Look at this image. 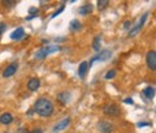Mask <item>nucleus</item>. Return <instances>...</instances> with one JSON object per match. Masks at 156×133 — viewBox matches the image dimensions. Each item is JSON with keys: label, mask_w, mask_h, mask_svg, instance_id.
I'll return each instance as SVG.
<instances>
[{"label": "nucleus", "mask_w": 156, "mask_h": 133, "mask_svg": "<svg viewBox=\"0 0 156 133\" xmlns=\"http://www.w3.org/2000/svg\"><path fill=\"white\" fill-rule=\"evenodd\" d=\"M34 108H35L37 114L39 116H43V117L51 116L52 112H53L52 102L50 99H47V98H39V99H37L35 105H34Z\"/></svg>", "instance_id": "f257e3e1"}, {"label": "nucleus", "mask_w": 156, "mask_h": 133, "mask_svg": "<svg viewBox=\"0 0 156 133\" xmlns=\"http://www.w3.org/2000/svg\"><path fill=\"white\" fill-rule=\"evenodd\" d=\"M60 50V47L58 46H48V47H43L41 48L37 54H35V59H38V60H42V59H44L47 57L52 52H55V51H58Z\"/></svg>", "instance_id": "f03ea898"}, {"label": "nucleus", "mask_w": 156, "mask_h": 133, "mask_svg": "<svg viewBox=\"0 0 156 133\" xmlns=\"http://www.w3.org/2000/svg\"><path fill=\"white\" fill-rule=\"evenodd\" d=\"M148 17V13H144L142 17H140V20H138V22L135 24V25L133 26V29H130V31H129V37H135L136 34H138L140 31V29L143 28L144 25V22H146V20H147Z\"/></svg>", "instance_id": "7ed1b4c3"}, {"label": "nucleus", "mask_w": 156, "mask_h": 133, "mask_svg": "<svg viewBox=\"0 0 156 133\" xmlns=\"http://www.w3.org/2000/svg\"><path fill=\"white\" fill-rule=\"evenodd\" d=\"M103 112H104L105 115H108V116H119L121 114V110H120L119 106H116V105H113V103H111V105L104 106Z\"/></svg>", "instance_id": "20e7f679"}, {"label": "nucleus", "mask_w": 156, "mask_h": 133, "mask_svg": "<svg viewBox=\"0 0 156 133\" xmlns=\"http://www.w3.org/2000/svg\"><path fill=\"white\" fill-rule=\"evenodd\" d=\"M111 56H112V52H111L109 50H103V51H100L96 56H94V57L91 59V61H90V64H89V67H90L94 61H98V60H99V61H105V60H108Z\"/></svg>", "instance_id": "39448f33"}, {"label": "nucleus", "mask_w": 156, "mask_h": 133, "mask_svg": "<svg viewBox=\"0 0 156 133\" xmlns=\"http://www.w3.org/2000/svg\"><path fill=\"white\" fill-rule=\"evenodd\" d=\"M146 60H147V65L151 71H155L156 69V51H150L147 54V57H146Z\"/></svg>", "instance_id": "423d86ee"}, {"label": "nucleus", "mask_w": 156, "mask_h": 133, "mask_svg": "<svg viewBox=\"0 0 156 133\" xmlns=\"http://www.w3.org/2000/svg\"><path fill=\"white\" fill-rule=\"evenodd\" d=\"M17 68H18V64H17V63H12V64H9V65L5 68V69L3 71V76H4V77H12V76L14 75V73H16Z\"/></svg>", "instance_id": "0eeeda50"}, {"label": "nucleus", "mask_w": 156, "mask_h": 133, "mask_svg": "<svg viewBox=\"0 0 156 133\" xmlns=\"http://www.w3.org/2000/svg\"><path fill=\"white\" fill-rule=\"evenodd\" d=\"M69 123H70V117H66V119H64L62 121H60L57 125L53 127V132H60L62 129H65V128L69 125Z\"/></svg>", "instance_id": "6e6552de"}, {"label": "nucleus", "mask_w": 156, "mask_h": 133, "mask_svg": "<svg viewBox=\"0 0 156 133\" xmlns=\"http://www.w3.org/2000/svg\"><path fill=\"white\" fill-rule=\"evenodd\" d=\"M23 35H25V30H23V28H17L16 30L11 34V39H13V41H18V39H21Z\"/></svg>", "instance_id": "1a4fd4ad"}, {"label": "nucleus", "mask_w": 156, "mask_h": 133, "mask_svg": "<svg viewBox=\"0 0 156 133\" xmlns=\"http://www.w3.org/2000/svg\"><path fill=\"white\" fill-rule=\"evenodd\" d=\"M87 71H89V64H87L86 61H82L80 64V68H78V76H80L81 78H85Z\"/></svg>", "instance_id": "9d476101"}, {"label": "nucleus", "mask_w": 156, "mask_h": 133, "mask_svg": "<svg viewBox=\"0 0 156 133\" xmlns=\"http://www.w3.org/2000/svg\"><path fill=\"white\" fill-rule=\"evenodd\" d=\"M39 85H41V81H39L38 78H31V80L27 82V89L31 91H37Z\"/></svg>", "instance_id": "9b49d317"}, {"label": "nucleus", "mask_w": 156, "mask_h": 133, "mask_svg": "<svg viewBox=\"0 0 156 133\" xmlns=\"http://www.w3.org/2000/svg\"><path fill=\"white\" fill-rule=\"evenodd\" d=\"M98 127H99V131L101 133H109L112 131V124H109L108 121H100Z\"/></svg>", "instance_id": "f8f14e48"}, {"label": "nucleus", "mask_w": 156, "mask_h": 133, "mask_svg": "<svg viewBox=\"0 0 156 133\" xmlns=\"http://www.w3.org/2000/svg\"><path fill=\"white\" fill-rule=\"evenodd\" d=\"M13 121V117L11 114H8V112H5V114H3L2 116H0V123L4 125H9Z\"/></svg>", "instance_id": "ddd939ff"}, {"label": "nucleus", "mask_w": 156, "mask_h": 133, "mask_svg": "<svg viewBox=\"0 0 156 133\" xmlns=\"http://www.w3.org/2000/svg\"><path fill=\"white\" fill-rule=\"evenodd\" d=\"M57 99L60 101L61 103H64V105H65V103H68V102L70 101V94H69L68 91L58 93V94H57Z\"/></svg>", "instance_id": "4468645a"}, {"label": "nucleus", "mask_w": 156, "mask_h": 133, "mask_svg": "<svg viewBox=\"0 0 156 133\" xmlns=\"http://www.w3.org/2000/svg\"><path fill=\"white\" fill-rule=\"evenodd\" d=\"M80 14H82V16H87L89 13H91L92 12V6L91 4H85V6H82L81 8H80Z\"/></svg>", "instance_id": "2eb2a0df"}, {"label": "nucleus", "mask_w": 156, "mask_h": 133, "mask_svg": "<svg viewBox=\"0 0 156 133\" xmlns=\"http://www.w3.org/2000/svg\"><path fill=\"white\" fill-rule=\"evenodd\" d=\"M143 95L147 98V99H152V98L155 97V89H154L152 86L146 87L144 90H143Z\"/></svg>", "instance_id": "dca6fc26"}, {"label": "nucleus", "mask_w": 156, "mask_h": 133, "mask_svg": "<svg viewBox=\"0 0 156 133\" xmlns=\"http://www.w3.org/2000/svg\"><path fill=\"white\" fill-rule=\"evenodd\" d=\"M69 28L72 31H78L81 29V22L78 20H72L70 24H69Z\"/></svg>", "instance_id": "f3484780"}, {"label": "nucleus", "mask_w": 156, "mask_h": 133, "mask_svg": "<svg viewBox=\"0 0 156 133\" xmlns=\"http://www.w3.org/2000/svg\"><path fill=\"white\" fill-rule=\"evenodd\" d=\"M100 46H101L100 37H95V38H94V42H92V48H94V50H95L96 52H99Z\"/></svg>", "instance_id": "a211bd4d"}, {"label": "nucleus", "mask_w": 156, "mask_h": 133, "mask_svg": "<svg viewBox=\"0 0 156 133\" xmlns=\"http://www.w3.org/2000/svg\"><path fill=\"white\" fill-rule=\"evenodd\" d=\"M108 7V2L107 0H101V2H98V9H100V11H103Z\"/></svg>", "instance_id": "6ab92c4d"}, {"label": "nucleus", "mask_w": 156, "mask_h": 133, "mask_svg": "<svg viewBox=\"0 0 156 133\" xmlns=\"http://www.w3.org/2000/svg\"><path fill=\"white\" fill-rule=\"evenodd\" d=\"M115 77H116V71L115 69L108 71L105 73V78H107V80H111V78H115Z\"/></svg>", "instance_id": "aec40b11"}, {"label": "nucleus", "mask_w": 156, "mask_h": 133, "mask_svg": "<svg viewBox=\"0 0 156 133\" xmlns=\"http://www.w3.org/2000/svg\"><path fill=\"white\" fill-rule=\"evenodd\" d=\"M3 6L5 8H12L16 6V2H3Z\"/></svg>", "instance_id": "412c9836"}, {"label": "nucleus", "mask_w": 156, "mask_h": 133, "mask_svg": "<svg viewBox=\"0 0 156 133\" xmlns=\"http://www.w3.org/2000/svg\"><path fill=\"white\" fill-rule=\"evenodd\" d=\"M62 11H64V7H60V9H57V11L56 12H53L52 13V16H51V18H55L56 16H58V14H60Z\"/></svg>", "instance_id": "4be33fe9"}, {"label": "nucleus", "mask_w": 156, "mask_h": 133, "mask_svg": "<svg viewBox=\"0 0 156 133\" xmlns=\"http://www.w3.org/2000/svg\"><path fill=\"white\" fill-rule=\"evenodd\" d=\"M151 124L148 121H140V123H138V127L139 128H142V127H150Z\"/></svg>", "instance_id": "5701e85b"}, {"label": "nucleus", "mask_w": 156, "mask_h": 133, "mask_svg": "<svg viewBox=\"0 0 156 133\" xmlns=\"http://www.w3.org/2000/svg\"><path fill=\"white\" fill-rule=\"evenodd\" d=\"M4 30H5V24H3V22H0V34H3Z\"/></svg>", "instance_id": "b1692460"}, {"label": "nucleus", "mask_w": 156, "mask_h": 133, "mask_svg": "<svg viewBox=\"0 0 156 133\" xmlns=\"http://www.w3.org/2000/svg\"><path fill=\"white\" fill-rule=\"evenodd\" d=\"M124 102L126 103V105H133V103H134V101L131 99V98H126V99H125Z\"/></svg>", "instance_id": "393cba45"}, {"label": "nucleus", "mask_w": 156, "mask_h": 133, "mask_svg": "<svg viewBox=\"0 0 156 133\" xmlns=\"http://www.w3.org/2000/svg\"><path fill=\"white\" fill-rule=\"evenodd\" d=\"M30 133H43V131L41 129V128H34Z\"/></svg>", "instance_id": "a878e982"}, {"label": "nucleus", "mask_w": 156, "mask_h": 133, "mask_svg": "<svg viewBox=\"0 0 156 133\" xmlns=\"http://www.w3.org/2000/svg\"><path fill=\"white\" fill-rule=\"evenodd\" d=\"M17 133H30L27 129H25V128H21V129H18V132Z\"/></svg>", "instance_id": "bb28decb"}, {"label": "nucleus", "mask_w": 156, "mask_h": 133, "mask_svg": "<svg viewBox=\"0 0 156 133\" xmlns=\"http://www.w3.org/2000/svg\"><path fill=\"white\" fill-rule=\"evenodd\" d=\"M130 25H131V22H130V21H126V22L124 24V28H125V29H129Z\"/></svg>", "instance_id": "cd10ccee"}, {"label": "nucleus", "mask_w": 156, "mask_h": 133, "mask_svg": "<svg viewBox=\"0 0 156 133\" xmlns=\"http://www.w3.org/2000/svg\"><path fill=\"white\" fill-rule=\"evenodd\" d=\"M7 133H12V132H7Z\"/></svg>", "instance_id": "c85d7f7f"}]
</instances>
